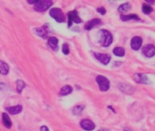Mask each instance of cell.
Listing matches in <instances>:
<instances>
[{
	"mask_svg": "<svg viewBox=\"0 0 155 131\" xmlns=\"http://www.w3.org/2000/svg\"><path fill=\"white\" fill-rule=\"evenodd\" d=\"M101 38L100 43L101 46L104 47L109 46L113 42L112 34L107 30H101L100 31Z\"/></svg>",
	"mask_w": 155,
	"mask_h": 131,
	"instance_id": "cell-1",
	"label": "cell"
},
{
	"mask_svg": "<svg viewBox=\"0 0 155 131\" xmlns=\"http://www.w3.org/2000/svg\"><path fill=\"white\" fill-rule=\"evenodd\" d=\"M50 15L55 20L58 22H64L65 21V16L62 10L60 8H52L50 11Z\"/></svg>",
	"mask_w": 155,
	"mask_h": 131,
	"instance_id": "cell-2",
	"label": "cell"
},
{
	"mask_svg": "<svg viewBox=\"0 0 155 131\" xmlns=\"http://www.w3.org/2000/svg\"><path fill=\"white\" fill-rule=\"evenodd\" d=\"M53 5V2L50 0L38 1L34 5V9L38 12H44L50 8Z\"/></svg>",
	"mask_w": 155,
	"mask_h": 131,
	"instance_id": "cell-3",
	"label": "cell"
},
{
	"mask_svg": "<svg viewBox=\"0 0 155 131\" xmlns=\"http://www.w3.org/2000/svg\"><path fill=\"white\" fill-rule=\"evenodd\" d=\"M96 81L99 86L101 91L105 92L109 90L110 88V82L106 77L101 75H99L96 77Z\"/></svg>",
	"mask_w": 155,
	"mask_h": 131,
	"instance_id": "cell-4",
	"label": "cell"
},
{
	"mask_svg": "<svg viewBox=\"0 0 155 131\" xmlns=\"http://www.w3.org/2000/svg\"><path fill=\"white\" fill-rule=\"evenodd\" d=\"M68 26H71L73 22L76 23H81L82 22L81 19L78 15L77 11L75 10L71 11L68 14Z\"/></svg>",
	"mask_w": 155,
	"mask_h": 131,
	"instance_id": "cell-5",
	"label": "cell"
},
{
	"mask_svg": "<svg viewBox=\"0 0 155 131\" xmlns=\"http://www.w3.org/2000/svg\"><path fill=\"white\" fill-rule=\"evenodd\" d=\"M142 53L147 57H152L155 55V47L152 44H146L142 49Z\"/></svg>",
	"mask_w": 155,
	"mask_h": 131,
	"instance_id": "cell-6",
	"label": "cell"
},
{
	"mask_svg": "<svg viewBox=\"0 0 155 131\" xmlns=\"http://www.w3.org/2000/svg\"><path fill=\"white\" fill-rule=\"evenodd\" d=\"M80 125L82 129L87 131H93L95 128V125L93 122L89 120L84 119L82 120L81 123Z\"/></svg>",
	"mask_w": 155,
	"mask_h": 131,
	"instance_id": "cell-7",
	"label": "cell"
},
{
	"mask_svg": "<svg viewBox=\"0 0 155 131\" xmlns=\"http://www.w3.org/2000/svg\"><path fill=\"white\" fill-rule=\"evenodd\" d=\"M94 55L95 58L102 64L104 65L108 64L110 60H111V56L107 54H101L98 53H94Z\"/></svg>",
	"mask_w": 155,
	"mask_h": 131,
	"instance_id": "cell-8",
	"label": "cell"
},
{
	"mask_svg": "<svg viewBox=\"0 0 155 131\" xmlns=\"http://www.w3.org/2000/svg\"><path fill=\"white\" fill-rule=\"evenodd\" d=\"M142 40L139 36H135L132 38L131 41V47L134 50H138L141 47Z\"/></svg>",
	"mask_w": 155,
	"mask_h": 131,
	"instance_id": "cell-9",
	"label": "cell"
},
{
	"mask_svg": "<svg viewBox=\"0 0 155 131\" xmlns=\"http://www.w3.org/2000/svg\"><path fill=\"white\" fill-rule=\"evenodd\" d=\"M101 23V20L100 19L96 18L92 20L87 22L85 25V29L87 31H90L94 27L100 25Z\"/></svg>",
	"mask_w": 155,
	"mask_h": 131,
	"instance_id": "cell-10",
	"label": "cell"
},
{
	"mask_svg": "<svg viewBox=\"0 0 155 131\" xmlns=\"http://www.w3.org/2000/svg\"><path fill=\"white\" fill-rule=\"evenodd\" d=\"M135 82L142 84H147L148 79L147 77L143 74H136L134 76Z\"/></svg>",
	"mask_w": 155,
	"mask_h": 131,
	"instance_id": "cell-11",
	"label": "cell"
},
{
	"mask_svg": "<svg viewBox=\"0 0 155 131\" xmlns=\"http://www.w3.org/2000/svg\"><path fill=\"white\" fill-rule=\"evenodd\" d=\"M35 33L39 36L41 37L43 39H46L48 36V31L46 27L43 26L39 28H36L35 29Z\"/></svg>",
	"mask_w": 155,
	"mask_h": 131,
	"instance_id": "cell-12",
	"label": "cell"
},
{
	"mask_svg": "<svg viewBox=\"0 0 155 131\" xmlns=\"http://www.w3.org/2000/svg\"><path fill=\"white\" fill-rule=\"evenodd\" d=\"M58 40L55 37H51L48 40V44L54 51H57L58 49Z\"/></svg>",
	"mask_w": 155,
	"mask_h": 131,
	"instance_id": "cell-13",
	"label": "cell"
},
{
	"mask_svg": "<svg viewBox=\"0 0 155 131\" xmlns=\"http://www.w3.org/2000/svg\"><path fill=\"white\" fill-rule=\"evenodd\" d=\"M8 113L11 115H15L20 113L22 110V107L20 105H18L13 107H10L7 108Z\"/></svg>",
	"mask_w": 155,
	"mask_h": 131,
	"instance_id": "cell-14",
	"label": "cell"
},
{
	"mask_svg": "<svg viewBox=\"0 0 155 131\" xmlns=\"http://www.w3.org/2000/svg\"><path fill=\"white\" fill-rule=\"evenodd\" d=\"M120 18L123 21H127L130 20H135V21H140V18L139 16L136 14H130L128 15H121L120 16Z\"/></svg>",
	"mask_w": 155,
	"mask_h": 131,
	"instance_id": "cell-15",
	"label": "cell"
},
{
	"mask_svg": "<svg viewBox=\"0 0 155 131\" xmlns=\"http://www.w3.org/2000/svg\"><path fill=\"white\" fill-rule=\"evenodd\" d=\"M2 117V123L4 125V126L7 128H10L12 126V122L8 114L6 113H3Z\"/></svg>",
	"mask_w": 155,
	"mask_h": 131,
	"instance_id": "cell-16",
	"label": "cell"
},
{
	"mask_svg": "<svg viewBox=\"0 0 155 131\" xmlns=\"http://www.w3.org/2000/svg\"><path fill=\"white\" fill-rule=\"evenodd\" d=\"M72 92V87L69 85H65L64 87H62V89H61L60 92L59 93V94L61 96H64L69 94Z\"/></svg>",
	"mask_w": 155,
	"mask_h": 131,
	"instance_id": "cell-17",
	"label": "cell"
},
{
	"mask_svg": "<svg viewBox=\"0 0 155 131\" xmlns=\"http://www.w3.org/2000/svg\"><path fill=\"white\" fill-rule=\"evenodd\" d=\"M9 70L8 64L0 60V74L2 75H7L9 72Z\"/></svg>",
	"mask_w": 155,
	"mask_h": 131,
	"instance_id": "cell-18",
	"label": "cell"
},
{
	"mask_svg": "<svg viewBox=\"0 0 155 131\" xmlns=\"http://www.w3.org/2000/svg\"><path fill=\"white\" fill-rule=\"evenodd\" d=\"M131 8V6L130 4L128 3H125L122 5H121L118 8V11L120 13H124L128 10H130Z\"/></svg>",
	"mask_w": 155,
	"mask_h": 131,
	"instance_id": "cell-19",
	"label": "cell"
},
{
	"mask_svg": "<svg viewBox=\"0 0 155 131\" xmlns=\"http://www.w3.org/2000/svg\"><path fill=\"white\" fill-rule=\"evenodd\" d=\"M113 53L118 57H123L125 55V50L123 47H116L113 50Z\"/></svg>",
	"mask_w": 155,
	"mask_h": 131,
	"instance_id": "cell-20",
	"label": "cell"
},
{
	"mask_svg": "<svg viewBox=\"0 0 155 131\" xmlns=\"http://www.w3.org/2000/svg\"><path fill=\"white\" fill-rule=\"evenodd\" d=\"M25 87V84L21 80H18L16 81V90L19 93H21L22 91Z\"/></svg>",
	"mask_w": 155,
	"mask_h": 131,
	"instance_id": "cell-21",
	"label": "cell"
},
{
	"mask_svg": "<svg viewBox=\"0 0 155 131\" xmlns=\"http://www.w3.org/2000/svg\"><path fill=\"white\" fill-rule=\"evenodd\" d=\"M142 9L143 12L147 15H149L153 11V8L150 5H147V4H143Z\"/></svg>",
	"mask_w": 155,
	"mask_h": 131,
	"instance_id": "cell-22",
	"label": "cell"
},
{
	"mask_svg": "<svg viewBox=\"0 0 155 131\" xmlns=\"http://www.w3.org/2000/svg\"><path fill=\"white\" fill-rule=\"evenodd\" d=\"M84 108H85V106H78L75 107L73 109V113L75 115H78L82 112Z\"/></svg>",
	"mask_w": 155,
	"mask_h": 131,
	"instance_id": "cell-23",
	"label": "cell"
},
{
	"mask_svg": "<svg viewBox=\"0 0 155 131\" xmlns=\"http://www.w3.org/2000/svg\"><path fill=\"white\" fill-rule=\"evenodd\" d=\"M62 50L64 54H65V55H68L70 53V50H69L68 45L66 43L62 45Z\"/></svg>",
	"mask_w": 155,
	"mask_h": 131,
	"instance_id": "cell-24",
	"label": "cell"
},
{
	"mask_svg": "<svg viewBox=\"0 0 155 131\" xmlns=\"http://www.w3.org/2000/svg\"><path fill=\"white\" fill-rule=\"evenodd\" d=\"M97 11L99 13H100L101 15H104V14L106 13V9L104 8H103V7H101V8H97Z\"/></svg>",
	"mask_w": 155,
	"mask_h": 131,
	"instance_id": "cell-25",
	"label": "cell"
},
{
	"mask_svg": "<svg viewBox=\"0 0 155 131\" xmlns=\"http://www.w3.org/2000/svg\"><path fill=\"white\" fill-rule=\"evenodd\" d=\"M40 131H49L48 128L46 126H42L40 128Z\"/></svg>",
	"mask_w": 155,
	"mask_h": 131,
	"instance_id": "cell-26",
	"label": "cell"
},
{
	"mask_svg": "<svg viewBox=\"0 0 155 131\" xmlns=\"http://www.w3.org/2000/svg\"><path fill=\"white\" fill-rule=\"evenodd\" d=\"M38 1H28V2L31 4H35L36 3L38 2Z\"/></svg>",
	"mask_w": 155,
	"mask_h": 131,
	"instance_id": "cell-27",
	"label": "cell"
},
{
	"mask_svg": "<svg viewBox=\"0 0 155 131\" xmlns=\"http://www.w3.org/2000/svg\"><path fill=\"white\" fill-rule=\"evenodd\" d=\"M4 86H5V84H2V83L0 82V90H2L4 89Z\"/></svg>",
	"mask_w": 155,
	"mask_h": 131,
	"instance_id": "cell-28",
	"label": "cell"
},
{
	"mask_svg": "<svg viewBox=\"0 0 155 131\" xmlns=\"http://www.w3.org/2000/svg\"><path fill=\"white\" fill-rule=\"evenodd\" d=\"M147 2H149V3H150V4H152V3L153 2V1H150L149 0H147Z\"/></svg>",
	"mask_w": 155,
	"mask_h": 131,
	"instance_id": "cell-29",
	"label": "cell"
},
{
	"mask_svg": "<svg viewBox=\"0 0 155 131\" xmlns=\"http://www.w3.org/2000/svg\"><path fill=\"white\" fill-rule=\"evenodd\" d=\"M124 131H130V130H128V129H127V130H125Z\"/></svg>",
	"mask_w": 155,
	"mask_h": 131,
	"instance_id": "cell-30",
	"label": "cell"
}]
</instances>
